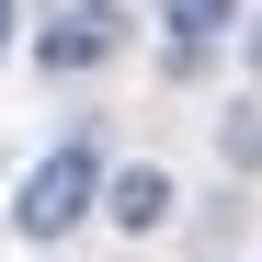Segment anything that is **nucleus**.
Segmentation results:
<instances>
[{"mask_svg": "<svg viewBox=\"0 0 262 262\" xmlns=\"http://www.w3.org/2000/svg\"><path fill=\"white\" fill-rule=\"evenodd\" d=\"M103 183H114V160H103V137L80 125V137H57L46 160L23 171V194H12V239H69L80 216H103Z\"/></svg>", "mask_w": 262, "mask_h": 262, "instance_id": "obj_1", "label": "nucleus"}, {"mask_svg": "<svg viewBox=\"0 0 262 262\" xmlns=\"http://www.w3.org/2000/svg\"><path fill=\"white\" fill-rule=\"evenodd\" d=\"M34 57H46V80H92V69L125 57V12L114 0H69V12L34 34Z\"/></svg>", "mask_w": 262, "mask_h": 262, "instance_id": "obj_2", "label": "nucleus"}, {"mask_svg": "<svg viewBox=\"0 0 262 262\" xmlns=\"http://www.w3.org/2000/svg\"><path fill=\"white\" fill-rule=\"evenodd\" d=\"M171 205H183V194H171V171H160V160H125L114 183H103V216H114L125 239H160V228H171Z\"/></svg>", "mask_w": 262, "mask_h": 262, "instance_id": "obj_3", "label": "nucleus"}, {"mask_svg": "<svg viewBox=\"0 0 262 262\" xmlns=\"http://www.w3.org/2000/svg\"><path fill=\"white\" fill-rule=\"evenodd\" d=\"M160 23H171V34H205V46H216V34H239L251 12H239V0H160Z\"/></svg>", "mask_w": 262, "mask_h": 262, "instance_id": "obj_4", "label": "nucleus"}, {"mask_svg": "<svg viewBox=\"0 0 262 262\" xmlns=\"http://www.w3.org/2000/svg\"><path fill=\"white\" fill-rule=\"evenodd\" d=\"M216 160H228L239 183H251V171H262V92H251V103H239L228 125H216Z\"/></svg>", "mask_w": 262, "mask_h": 262, "instance_id": "obj_5", "label": "nucleus"}, {"mask_svg": "<svg viewBox=\"0 0 262 262\" xmlns=\"http://www.w3.org/2000/svg\"><path fill=\"white\" fill-rule=\"evenodd\" d=\"M160 69H171V80H205V69H216V46H205V34H171Z\"/></svg>", "mask_w": 262, "mask_h": 262, "instance_id": "obj_6", "label": "nucleus"}, {"mask_svg": "<svg viewBox=\"0 0 262 262\" xmlns=\"http://www.w3.org/2000/svg\"><path fill=\"white\" fill-rule=\"evenodd\" d=\"M239 69H251V92H262V12L239 23Z\"/></svg>", "mask_w": 262, "mask_h": 262, "instance_id": "obj_7", "label": "nucleus"}, {"mask_svg": "<svg viewBox=\"0 0 262 262\" xmlns=\"http://www.w3.org/2000/svg\"><path fill=\"white\" fill-rule=\"evenodd\" d=\"M12 23H23V12H12V0H0V57H12Z\"/></svg>", "mask_w": 262, "mask_h": 262, "instance_id": "obj_8", "label": "nucleus"}]
</instances>
